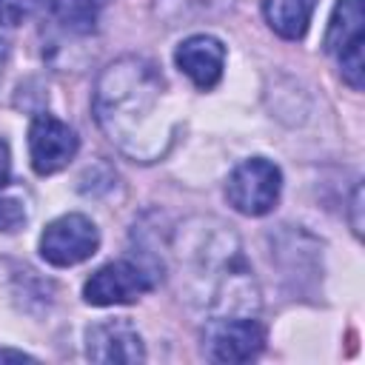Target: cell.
I'll use <instances>...</instances> for the list:
<instances>
[{
    "mask_svg": "<svg viewBox=\"0 0 365 365\" xmlns=\"http://www.w3.org/2000/svg\"><path fill=\"white\" fill-rule=\"evenodd\" d=\"M163 97L165 83L157 68L140 57H123L100 74L94 114L123 154L140 163H154L168 151L174 134Z\"/></svg>",
    "mask_w": 365,
    "mask_h": 365,
    "instance_id": "obj_1",
    "label": "cell"
},
{
    "mask_svg": "<svg viewBox=\"0 0 365 365\" xmlns=\"http://www.w3.org/2000/svg\"><path fill=\"white\" fill-rule=\"evenodd\" d=\"M365 9L362 0H339L331 11L328 31H325V51L336 60L345 83L351 88H362L365 83Z\"/></svg>",
    "mask_w": 365,
    "mask_h": 365,
    "instance_id": "obj_2",
    "label": "cell"
},
{
    "mask_svg": "<svg viewBox=\"0 0 365 365\" xmlns=\"http://www.w3.org/2000/svg\"><path fill=\"white\" fill-rule=\"evenodd\" d=\"M279 191H282V174L265 157L242 160L228 174V182H225L228 202L240 214H245V217H262V214H268L277 205Z\"/></svg>",
    "mask_w": 365,
    "mask_h": 365,
    "instance_id": "obj_3",
    "label": "cell"
},
{
    "mask_svg": "<svg viewBox=\"0 0 365 365\" xmlns=\"http://www.w3.org/2000/svg\"><path fill=\"white\" fill-rule=\"evenodd\" d=\"M154 282H157L154 271H148L143 262L117 259V262H108V265L97 268L86 279L83 299L88 305H97V308L128 305V302H137L143 294H148L154 288Z\"/></svg>",
    "mask_w": 365,
    "mask_h": 365,
    "instance_id": "obj_4",
    "label": "cell"
},
{
    "mask_svg": "<svg viewBox=\"0 0 365 365\" xmlns=\"http://www.w3.org/2000/svg\"><path fill=\"white\" fill-rule=\"evenodd\" d=\"M97 248H100V231L86 214H63L54 222H48L40 237V257L57 268L77 265L94 257Z\"/></svg>",
    "mask_w": 365,
    "mask_h": 365,
    "instance_id": "obj_5",
    "label": "cell"
},
{
    "mask_svg": "<svg viewBox=\"0 0 365 365\" xmlns=\"http://www.w3.org/2000/svg\"><path fill=\"white\" fill-rule=\"evenodd\" d=\"M77 148H80V137L68 123L46 111L34 114L29 125V157H31V168L40 177H48L66 168L74 160Z\"/></svg>",
    "mask_w": 365,
    "mask_h": 365,
    "instance_id": "obj_6",
    "label": "cell"
},
{
    "mask_svg": "<svg viewBox=\"0 0 365 365\" xmlns=\"http://www.w3.org/2000/svg\"><path fill=\"white\" fill-rule=\"evenodd\" d=\"M205 345L214 362H248L265 348V331L251 317H222L205 328Z\"/></svg>",
    "mask_w": 365,
    "mask_h": 365,
    "instance_id": "obj_7",
    "label": "cell"
},
{
    "mask_svg": "<svg viewBox=\"0 0 365 365\" xmlns=\"http://www.w3.org/2000/svg\"><path fill=\"white\" fill-rule=\"evenodd\" d=\"M86 356L91 362L134 365L145 359V348H143L137 328L125 317H117V319L97 322L86 331Z\"/></svg>",
    "mask_w": 365,
    "mask_h": 365,
    "instance_id": "obj_8",
    "label": "cell"
},
{
    "mask_svg": "<svg viewBox=\"0 0 365 365\" xmlns=\"http://www.w3.org/2000/svg\"><path fill=\"white\" fill-rule=\"evenodd\" d=\"M177 68L202 91L214 88L222 77L225 66V46L211 34H191L174 51Z\"/></svg>",
    "mask_w": 365,
    "mask_h": 365,
    "instance_id": "obj_9",
    "label": "cell"
},
{
    "mask_svg": "<svg viewBox=\"0 0 365 365\" xmlns=\"http://www.w3.org/2000/svg\"><path fill=\"white\" fill-rule=\"evenodd\" d=\"M317 9V0H265L262 14L271 31H277L285 40H302L311 23V14Z\"/></svg>",
    "mask_w": 365,
    "mask_h": 365,
    "instance_id": "obj_10",
    "label": "cell"
},
{
    "mask_svg": "<svg viewBox=\"0 0 365 365\" xmlns=\"http://www.w3.org/2000/svg\"><path fill=\"white\" fill-rule=\"evenodd\" d=\"M51 17L71 34H91L106 0H46Z\"/></svg>",
    "mask_w": 365,
    "mask_h": 365,
    "instance_id": "obj_11",
    "label": "cell"
},
{
    "mask_svg": "<svg viewBox=\"0 0 365 365\" xmlns=\"http://www.w3.org/2000/svg\"><path fill=\"white\" fill-rule=\"evenodd\" d=\"M26 225V208L14 197H0V231L14 234Z\"/></svg>",
    "mask_w": 365,
    "mask_h": 365,
    "instance_id": "obj_12",
    "label": "cell"
},
{
    "mask_svg": "<svg viewBox=\"0 0 365 365\" xmlns=\"http://www.w3.org/2000/svg\"><path fill=\"white\" fill-rule=\"evenodd\" d=\"M37 0H0V26H17L34 11Z\"/></svg>",
    "mask_w": 365,
    "mask_h": 365,
    "instance_id": "obj_13",
    "label": "cell"
},
{
    "mask_svg": "<svg viewBox=\"0 0 365 365\" xmlns=\"http://www.w3.org/2000/svg\"><path fill=\"white\" fill-rule=\"evenodd\" d=\"M11 177V154H9V143L0 140V188L9 182Z\"/></svg>",
    "mask_w": 365,
    "mask_h": 365,
    "instance_id": "obj_14",
    "label": "cell"
},
{
    "mask_svg": "<svg viewBox=\"0 0 365 365\" xmlns=\"http://www.w3.org/2000/svg\"><path fill=\"white\" fill-rule=\"evenodd\" d=\"M34 362L31 354H23V351H11V348H0V362Z\"/></svg>",
    "mask_w": 365,
    "mask_h": 365,
    "instance_id": "obj_15",
    "label": "cell"
},
{
    "mask_svg": "<svg viewBox=\"0 0 365 365\" xmlns=\"http://www.w3.org/2000/svg\"><path fill=\"white\" fill-rule=\"evenodd\" d=\"M359 197H362V188L356 185V191H354V202H351V205H354V211H359ZM354 234H356V237L362 234V222H359V217L354 220Z\"/></svg>",
    "mask_w": 365,
    "mask_h": 365,
    "instance_id": "obj_16",
    "label": "cell"
},
{
    "mask_svg": "<svg viewBox=\"0 0 365 365\" xmlns=\"http://www.w3.org/2000/svg\"><path fill=\"white\" fill-rule=\"evenodd\" d=\"M6 60H9V46H6V40H0V80H3V66H6Z\"/></svg>",
    "mask_w": 365,
    "mask_h": 365,
    "instance_id": "obj_17",
    "label": "cell"
}]
</instances>
